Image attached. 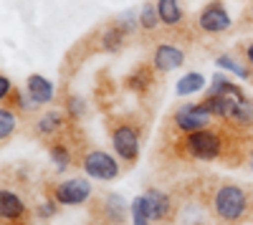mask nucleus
<instances>
[{
	"mask_svg": "<svg viewBox=\"0 0 253 225\" xmlns=\"http://www.w3.org/2000/svg\"><path fill=\"white\" fill-rule=\"evenodd\" d=\"M246 205H248V200H246L243 188H238V185L218 188V192H215V213H218L220 220H228V223L238 220L246 213Z\"/></svg>",
	"mask_w": 253,
	"mask_h": 225,
	"instance_id": "1",
	"label": "nucleus"
},
{
	"mask_svg": "<svg viewBox=\"0 0 253 225\" xmlns=\"http://www.w3.org/2000/svg\"><path fill=\"white\" fill-rule=\"evenodd\" d=\"M185 150L195 159H215L220 154V137L213 129H200L185 137Z\"/></svg>",
	"mask_w": 253,
	"mask_h": 225,
	"instance_id": "2",
	"label": "nucleus"
},
{
	"mask_svg": "<svg viewBox=\"0 0 253 225\" xmlns=\"http://www.w3.org/2000/svg\"><path fill=\"white\" fill-rule=\"evenodd\" d=\"M210 121H213V114H210V109L205 104H185V107H180L175 112V124L185 134L208 129Z\"/></svg>",
	"mask_w": 253,
	"mask_h": 225,
	"instance_id": "3",
	"label": "nucleus"
},
{
	"mask_svg": "<svg viewBox=\"0 0 253 225\" xmlns=\"http://www.w3.org/2000/svg\"><path fill=\"white\" fill-rule=\"evenodd\" d=\"M89 197H91V185H89V180H84V177L63 180L53 190V200L61 202V205H81V202H86Z\"/></svg>",
	"mask_w": 253,
	"mask_h": 225,
	"instance_id": "4",
	"label": "nucleus"
},
{
	"mask_svg": "<svg viewBox=\"0 0 253 225\" xmlns=\"http://www.w3.org/2000/svg\"><path fill=\"white\" fill-rule=\"evenodd\" d=\"M112 145L122 159L134 162L139 154V132L132 124H117L112 129Z\"/></svg>",
	"mask_w": 253,
	"mask_h": 225,
	"instance_id": "5",
	"label": "nucleus"
},
{
	"mask_svg": "<svg viewBox=\"0 0 253 225\" xmlns=\"http://www.w3.org/2000/svg\"><path fill=\"white\" fill-rule=\"evenodd\" d=\"M84 172L94 180H114L119 175V165L117 159L101 150H94L84 157Z\"/></svg>",
	"mask_w": 253,
	"mask_h": 225,
	"instance_id": "6",
	"label": "nucleus"
},
{
	"mask_svg": "<svg viewBox=\"0 0 253 225\" xmlns=\"http://www.w3.org/2000/svg\"><path fill=\"white\" fill-rule=\"evenodd\" d=\"M198 26L205 33H223V31L230 28V15H228V10H225V5L220 3V0H213V3H208L200 10Z\"/></svg>",
	"mask_w": 253,
	"mask_h": 225,
	"instance_id": "7",
	"label": "nucleus"
},
{
	"mask_svg": "<svg viewBox=\"0 0 253 225\" xmlns=\"http://www.w3.org/2000/svg\"><path fill=\"white\" fill-rule=\"evenodd\" d=\"M185 64V51L180 46H172V43H160L152 53V66L155 71L160 74H170L175 69H180Z\"/></svg>",
	"mask_w": 253,
	"mask_h": 225,
	"instance_id": "8",
	"label": "nucleus"
},
{
	"mask_svg": "<svg viewBox=\"0 0 253 225\" xmlns=\"http://www.w3.org/2000/svg\"><path fill=\"white\" fill-rule=\"evenodd\" d=\"M144 208H147V215H150L152 223H160L170 215V195L162 192V190H147L144 195Z\"/></svg>",
	"mask_w": 253,
	"mask_h": 225,
	"instance_id": "9",
	"label": "nucleus"
},
{
	"mask_svg": "<svg viewBox=\"0 0 253 225\" xmlns=\"http://www.w3.org/2000/svg\"><path fill=\"white\" fill-rule=\"evenodd\" d=\"M26 91L38 101V104H48V101L56 96L53 84H51L46 76H41V74H31V76H28V81H26Z\"/></svg>",
	"mask_w": 253,
	"mask_h": 225,
	"instance_id": "10",
	"label": "nucleus"
},
{
	"mask_svg": "<svg viewBox=\"0 0 253 225\" xmlns=\"http://www.w3.org/2000/svg\"><path fill=\"white\" fill-rule=\"evenodd\" d=\"M23 213H26L23 200H20L13 190L0 192V215H3V220H18V218H23Z\"/></svg>",
	"mask_w": 253,
	"mask_h": 225,
	"instance_id": "11",
	"label": "nucleus"
},
{
	"mask_svg": "<svg viewBox=\"0 0 253 225\" xmlns=\"http://www.w3.org/2000/svg\"><path fill=\"white\" fill-rule=\"evenodd\" d=\"M157 10H160V20L165 26H180L185 18L180 0H157Z\"/></svg>",
	"mask_w": 253,
	"mask_h": 225,
	"instance_id": "12",
	"label": "nucleus"
},
{
	"mask_svg": "<svg viewBox=\"0 0 253 225\" xmlns=\"http://www.w3.org/2000/svg\"><path fill=\"white\" fill-rule=\"evenodd\" d=\"M129 36L119 23H114V26H109L107 31L101 33V48L104 51H112V53H117L119 48H122V43H124V38Z\"/></svg>",
	"mask_w": 253,
	"mask_h": 225,
	"instance_id": "13",
	"label": "nucleus"
},
{
	"mask_svg": "<svg viewBox=\"0 0 253 225\" xmlns=\"http://www.w3.org/2000/svg\"><path fill=\"white\" fill-rule=\"evenodd\" d=\"M203 86H205V76H203L200 71H190V74H185V76L177 81L175 91H177L180 96H190V94H198Z\"/></svg>",
	"mask_w": 253,
	"mask_h": 225,
	"instance_id": "14",
	"label": "nucleus"
},
{
	"mask_svg": "<svg viewBox=\"0 0 253 225\" xmlns=\"http://www.w3.org/2000/svg\"><path fill=\"white\" fill-rule=\"evenodd\" d=\"M104 213H107V218L109 220H114V223H122L124 220V215H126V202L119 197V195H107V200H104Z\"/></svg>",
	"mask_w": 253,
	"mask_h": 225,
	"instance_id": "15",
	"label": "nucleus"
},
{
	"mask_svg": "<svg viewBox=\"0 0 253 225\" xmlns=\"http://www.w3.org/2000/svg\"><path fill=\"white\" fill-rule=\"evenodd\" d=\"M243 89L241 86H236L233 81H230L225 74H215L213 76V84H210V89H208V96H220V94H241Z\"/></svg>",
	"mask_w": 253,
	"mask_h": 225,
	"instance_id": "16",
	"label": "nucleus"
},
{
	"mask_svg": "<svg viewBox=\"0 0 253 225\" xmlns=\"http://www.w3.org/2000/svg\"><path fill=\"white\" fill-rule=\"evenodd\" d=\"M215 66L223 69V71H228V74H236L238 78H251L248 69H246L243 64H238L233 56H218V58H215Z\"/></svg>",
	"mask_w": 253,
	"mask_h": 225,
	"instance_id": "17",
	"label": "nucleus"
},
{
	"mask_svg": "<svg viewBox=\"0 0 253 225\" xmlns=\"http://www.w3.org/2000/svg\"><path fill=\"white\" fill-rule=\"evenodd\" d=\"M137 15H139V26H142L144 31H152V28H157V23H162V20H160V10H157V5H152V3H144Z\"/></svg>",
	"mask_w": 253,
	"mask_h": 225,
	"instance_id": "18",
	"label": "nucleus"
},
{
	"mask_svg": "<svg viewBox=\"0 0 253 225\" xmlns=\"http://www.w3.org/2000/svg\"><path fill=\"white\" fill-rule=\"evenodd\" d=\"M152 84V71L150 69H139V71H134L129 78H126V86H129L132 91H147V86Z\"/></svg>",
	"mask_w": 253,
	"mask_h": 225,
	"instance_id": "19",
	"label": "nucleus"
},
{
	"mask_svg": "<svg viewBox=\"0 0 253 225\" xmlns=\"http://www.w3.org/2000/svg\"><path fill=\"white\" fill-rule=\"evenodd\" d=\"M61 127V112H46L38 119V134H56Z\"/></svg>",
	"mask_w": 253,
	"mask_h": 225,
	"instance_id": "20",
	"label": "nucleus"
},
{
	"mask_svg": "<svg viewBox=\"0 0 253 225\" xmlns=\"http://www.w3.org/2000/svg\"><path fill=\"white\" fill-rule=\"evenodd\" d=\"M15 132V112L3 107L0 109V139H8Z\"/></svg>",
	"mask_w": 253,
	"mask_h": 225,
	"instance_id": "21",
	"label": "nucleus"
},
{
	"mask_svg": "<svg viewBox=\"0 0 253 225\" xmlns=\"http://www.w3.org/2000/svg\"><path fill=\"white\" fill-rule=\"evenodd\" d=\"M132 223L134 225H152L150 215H147V208H144V197H134L132 200Z\"/></svg>",
	"mask_w": 253,
	"mask_h": 225,
	"instance_id": "22",
	"label": "nucleus"
},
{
	"mask_svg": "<svg viewBox=\"0 0 253 225\" xmlns=\"http://www.w3.org/2000/svg\"><path fill=\"white\" fill-rule=\"evenodd\" d=\"M51 159H53V165H56L58 172H63V170L71 165V154H69V150L63 147V145H53L51 147Z\"/></svg>",
	"mask_w": 253,
	"mask_h": 225,
	"instance_id": "23",
	"label": "nucleus"
},
{
	"mask_svg": "<svg viewBox=\"0 0 253 225\" xmlns=\"http://www.w3.org/2000/svg\"><path fill=\"white\" fill-rule=\"evenodd\" d=\"M117 23H119L126 33H132V31H134V26L139 23V15H134V10H124V15L117 20Z\"/></svg>",
	"mask_w": 253,
	"mask_h": 225,
	"instance_id": "24",
	"label": "nucleus"
},
{
	"mask_svg": "<svg viewBox=\"0 0 253 225\" xmlns=\"http://www.w3.org/2000/svg\"><path fill=\"white\" fill-rule=\"evenodd\" d=\"M69 112H71L74 116H81V114H84V101H81L79 96H69Z\"/></svg>",
	"mask_w": 253,
	"mask_h": 225,
	"instance_id": "25",
	"label": "nucleus"
},
{
	"mask_svg": "<svg viewBox=\"0 0 253 225\" xmlns=\"http://www.w3.org/2000/svg\"><path fill=\"white\" fill-rule=\"evenodd\" d=\"M10 96V78L8 76H0V99H8Z\"/></svg>",
	"mask_w": 253,
	"mask_h": 225,
	"instance_id": "26",
	"label": "nucleus"
},
{
	"mask_svg": "<svg viewBox=\"0 0 253 225\" xmlns=\"http://www.w3.org/2000/svg\"><path fill=\"white\" fill-rule=\"evenodd\" d=\"M38 213H41V218H51V215L56 213V205H53V202H43Z\"/></svg>",
	"mask_w": 253,
	"mask_h": 225,
	"instance_id": "27",
	"label": "nucleus"
},
{
	"mask_svg": "<svg viewBox=\"0 0 253 225\" xmlns=\"http://www.w3.org/2000/svg\"><path fill=\"white\" fill-rule=\"evenodd\" d=\"M246 58H248V64H251V69H253V43L246 46Z\"/></svg>",
	"mask_w": 253,
	"mask_h": 225,
	"instance_id": "28",
	"label": "nucleus"
},
{
	"mask_svg": "<svg viewBox=\"0 0 253 225\" xmlns=\"http://www.w3.org/2000/svg\"><path fill=\"white\" fill-rule=\"evenodd\" d=\"M251 165H253V157H251Z\"/></svg>",
	"mask_w": 253,
	"mask_h": 225,
	"instance_id": "29",
	"label": "nucleus"
},
{
	"mask_svg": "<svg viewBox=\"0 0 253 225\" xmlns=\"http://www.w3.org/2000/svg\"><path fill=\"white\" fill-rule=\"evenodd\" d=\"M251 10H253V8H251Z\"/></svg>",
	"mask_w": 253,
	"mask_h": 225,
	"instance_id": "30",
	"label": "nucleus"
}]
</instances>
